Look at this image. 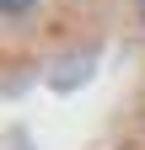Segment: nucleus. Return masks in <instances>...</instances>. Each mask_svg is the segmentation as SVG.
<instances>
[{"instance_id":"1","label":"nucleus","mask_w":145,"mask_h":150,"mask_svg":"<svg viewBox=\"0 0 145 150\" xmlns=\"http://www.w3.org/2000/svg\"><path fill=\"white\" fill-rule=\"evenodd\" d=\"M32 0H0V11H27Z\"/></svg>"},{"instance_id":"2","label":"nucleus","mask_w":145,"mask_h":150,"mask_svg":"<svg viewBox=\"0 0 145 150\" xmlns=\"http://www.w3.org/2000/svg\"><path fill=\"white\" fill-rule=\"evenodd\" d=\"M140 16H145V0H140Z\"/></svg>"}]
</instances>
